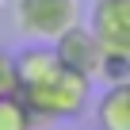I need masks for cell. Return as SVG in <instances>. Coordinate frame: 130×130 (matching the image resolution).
Wrapping results in <instances>:
<instances>
[{"label":"cell","mask_w":130,"mask_h":130,"mask_svg":"<svg viewBox=\"0 0 130 130\" xmlns=\"http://www.w3.org/2000/svg\"><path fill=\"white\" fill-rule=\"evenodd\" d=\"M88 84H92V77L61 65L50 77H42V80L27 84V88H15V92L23 96L31 115L42 122V119H73V115H80L84 103H88Z\"/></svg>","instance_id":"1"},{"label":"cell","mask_w":130,"mask_h":130,"mask_svg":"<svg viewBox=\"0 0 130 130\" xmlns=\"http://www.w3.org/2000/svg\"><path fill=\"white\" fill-rule=\"evenodd\" d=\"M15 19L27 35L54 42L61 31L80 23V4L77 0H15Z\"/></svg>","instance_id":"2"},{"label":"cell","mask_w":130,"mask_h":130,"mask_svg":"<svg viewBox=\"0 0 130 130\" xmlns=\"http://www.w3.org/2000/svg\"><path fill=\"white\" fill-rule=\"evenodd\" d=\"M54 50H57V57L69 65V69H77L84 77H100V61H103V50L107 46L100 42V35L92 27L73 23L69 31H61L54 38Z\"/></svg>","instance_id":"3"},{"label":"cell","mask_w":130,"mask_h":130,"mask_svg":"<svg viewBox=\"0 0 130 130\" xmlns=\"http://www.w3.org/2000/svg\"><path fill=\"white\" fill-rule=\"evenodd\" d=\"M107 50L130 54V0H96L88 23Z\"/></svg>","instance_id":"4"},{"label":"cell","mask_w":130,"mask_h":130,"mask_svg":"<svg viewBox=\"0 0 130 130\" xmlns=\"http://www.w3.org/2000/svg\"><path fill=\"white\" fill-rule=\"evenodd\" d=\"M96 126L100 130H130V80L107 84V92L96 103Z\"/></svg>","instance_id":"5"},{"label":"cell","mask_w":130,"mask_h":130,"mask_svg":"<svg viewBox=\"0 0 130 130\" xmlns=\"http://www.w3.org/2000/svg\"><path fill=\"white\" fill-rule=\"evenodd\" d=\"M35 115L31 107L23 103L19 92H4L0 96V130H35Z\"/></svg>","instance_id":"6"},{"label":"cell","mask_w":130,"mask_h":130,"mask_svg":"<svg viewBox=\"0 0 130 130\" xmlns=\"http://www.w3.org/2000/svg\"><path fill=\"white\" fill-rule=\"evenodd\" d=\"M100 77H103L107 84H122V80H130V54H122V50H103Z\"/></svg>","instance_id":"7"},{"label":"cell","mask_w":130,"mask_h":130,"mask_svg":"<svg viewBox=\"0 0 130 130\" xmlns=\"http://www.w3.org/2000/svg\"><path fill=\"white\" fill-rule=\"evenodd\" d=\"M4 92H15V69H12V57L0 50V96Z\"/></svg>","instance_id":"8"}]
</instances>
